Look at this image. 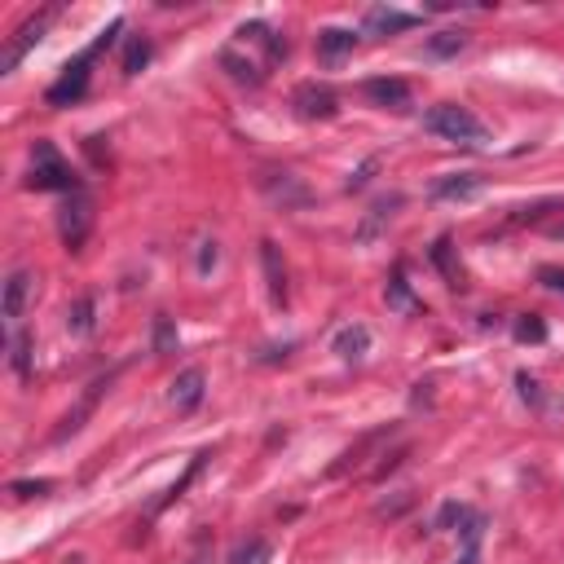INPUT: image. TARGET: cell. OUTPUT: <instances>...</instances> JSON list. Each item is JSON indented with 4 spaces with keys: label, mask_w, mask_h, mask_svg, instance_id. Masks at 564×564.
Instances as JSON below:
<instances>
[{
    "label": "cell",
    "mask_w": 564,
    "mask_h": 564,
    "mask_svg": "<svg viewBox=\"0 0 564 564\" xmlns=\"http://www.w3.org/2000/svg\"><path fill=\"white\" fill-rule=\"evenodd\" d=\"M9 349H13V370H18V379H27V375H31V335L18 331Z\"/></svg>",
    "instance_id": "obj_27"
},
{
    "label": "cell",
    "mask_w": 564,
    "mask_h": 564,
    "mask_svg": "<svg viewBox=\"0 0 564 564\" xmlns=\"http://www.w3.org/2000/svg\"><path fill=\"white\" fill-rule=\"evenodd\" d=\"M423 128L441 142H455V146H481L485 142V124L459 102H441L423 115Z\"/></svg>",
    "instance_id": "obj_1"
},
{
    "label": "cell",
    "mask_w": 564,
    "mask_h": 564,
    "mask_svg": "<svg viewBox=\"0 0 564 564\" xmlns=\"http://www.w3.org/2000/svg\"><path fill=\"white\" fill-rule=\"evenodd\" d=\"M49 490H53V481H13V485H9L13 499H40V494H49Z\"/></svg>",
    "instance_id": "obj_29"
},
{
    "label": "cell",
    "mask_w": 564,
    "mask_h": 564,
    "mask_svg": "<svg viewBox=\"0 0 564 564\" xmlns=\"http://www.w3.org/2000/svg\"><path fill=\"white\" fill-rule=\"evenodd\" d=\"M291 106L300 119H331L340 110V98L331 93V84H317V80H305L296 93H291Z\"/></svg>",
    "instance_id": "obj_6"
},
{
    "label": "cell",
    "mask_w": 564,
    "mask_h": 564,
    "mask_svg": "<svg viewBox=\"0 0 564 564\" xmlns=\"http://www.w3.org/2000/svg\"><path fill=\"white\" fill-rule=\"evenodd\" d=\"M260 265H265V278H269V296H273V305H287V269H282V256H278V243H273V239L260 243Z\"/></svg>",
    "instance_id": "obj_13"
},
{
    "label": "cell",
    "mask_w": 564,
    "mask_h": 564,
    "mask_svg": "<svg viewBox=\"0 0 564 564\" xmlns=\"http://www.w3.org/2000/svg\"><path fill=\"white\" fill-rule=\"evenodd\" d=\"M93 322H98V300H93V296H80L75 305L66 308V331H71V335H89Z\"/></svg>",
    "instance_id": "obj_19"
},
{
    "label": "cell",
    "mask_w": 564,
    "mask_h": 564,
    "mask_svg": "<svg viewBox=\"0 0 564 564\" xmlns=\"http://www.w3.org/2000/svg\"><path fill=\"white\" fill-rule=\"evenodd\" d=\"M269 560H273L269 538H243V542L230 551V564H269Z\"/></svg>",
    "instance_id": "obj_20"
},
{
    "label": "cell",
    "mask_w": 564,
    "mask_h": 564,
    "mask_svg": "<svg viewBox=\"0 0 564 564\" xmlns=\"http://www.w3.org/2000/svg\"><path fill=\"white\" fill-rule=\"evenodd\" d=\"M459 564H481V547H467L459 556Z\"/></svg>",
    "instance_id": "obj_34"
},
{
    "label": "cell",
    "mask_w": 564,
    "mask_h": 564,
    "mask_svg": "<svg viewBox=\"0 0 564 564\" xmlns=\"http://www.w3.org/2000/svg\"><path fill=\"white\" fill-rule=\"evenodd\" d=\"M450 247H455V243L441 234V239L432 243V260H437V269L446 273V282H450V287H459V265H455V256H450Z\"/></svg>",
    "instance_id": "obj_24"
},
{
    "label": "cell",
    "mask_w": 564,
    "mask_h": 564,
    "mask_svg": "<svg viewBox=\"0 0 564 564\" xmlns=\"http://www.w3.org/2000/svg\"><path fill=\"white\" fill-rule=\"evenodd\" d=\"M419 22H423L419 13L388 9V4H375V9H366V18H361V31H366V36H397V31H411V27H419Z\"/></svg>",
    "instance_id": "obj_8"
},
{
    "label": "cell",
    "mask_w": 564,
    "mask_h": 564,
    "mask_svg": "<svg viewBox=\"0 0 564 564\" xmlns=\"http://www.w3.org/2000/svg\"><path fill=\"white\" fill-rule=\"evenodd\" d=\"M361 93H366V102L393 106V110H402V106L411 102V84H406V80H397V75H375V80H366V84H361Z\"/></svg>",
    "instance_id": "obj_10"
},
{
    "label": "cell",
    "mask_w": 564,
    "mask_h": 564,
    "mask_svg": "<svg viewBox=\"0 0 564 564\" xmlns=\"http://www.w3.org/2000/svg\"><path fill=\"white\" fill-rule=\"evenodd\" d=\"M110 379H115V375H98V379H93V384L84 388V397L75 402V411H66V419L57 423V432H53V441H66V437H75V432H80V428L89 423V414L98 411V402H102V397H106V388H110Z\"/></svg>",
    "instance_id": "obj_7"
},
{
    "label": "cell",
    "mask_w": 564,
    "mask_h": 564,
    "mask_svg": "<svg viewBox=\"0 0 564 564\" xmlns=\"http://www.w3.org/2000/svg\"><path fill=\"white\" fill-rule=\"evenodd\" d=\"M154 57V45L146 36H133L128 40V49H124V75H137V71H146V62Z\"/></svg>",
    "instance_id": "obj_21"
},
{
    "label": "cell",
    "mask_w": 564,
    "mask_h": 564,
    "mask_svg": "<svg viewBox=\"0 0 564 564\" xmlns=\"http://www.w3.org/2000/svg\"><path fill=\"white\" fill-rule=\"evenodd\" d=\"M154 353H177V326L168 313H154V335H151Z\"/></svg>",
    "instance_id": "obj_22"
},
{
    "label": "cell",
    "mask_w": 564,
    "mask_h": 564,
    "mask_svg": "<svg viewBox=\"0 0 564 564\" xmlns=\"http://www.w3.org/2000/svg\"><path fill=\"white\" fill-rule=\"evenodd\" d=\"M204 397H207V375L199 366H190V370H181L172 379V406H177V414H195L204 406Z\"/></svg>",
    "instance_id": "obj_9"
},
{
    "label": "cell",
    "mask_w": 564,
    "mask_h": 564,
    "mask_svg": "<svg viewBox=\"0 0 564 564\" xmlns=\"http://www.w3.org/2000/svg\"><path fill=\"white\" fill-rule=\"evenodd\" d=\"M27 186L31 190H80V181H75V172H71V163L57 154L53 142H36V151H31V172H27Z\"/></svg>",
    "instance_id": "obj_2"
},
{
    "label": "cell",
    "mask_w": 564,
    "mask_h": 564,
    "mask_svg": "<svg viewBox=\"0 0 564 564\" xmlns=\"http://www.w3.org/2000/svg\"><path fill=\"white\" fill-rule=\"evenodd\" d=\"M375 168H379V159H366V163H361L358 172H353V177H349V190H361V186H366V181H370V172H375Z\"/></svg>",
    "instance_id": "obj_33"
},
{
    "label": "cell",
    "mask_w": 564,
    "mask_h": 564,
    "mask_svg": "<svg viewBox=\"0 0 564 564\" xmlns=\"http://www.w3.org/2000/svg\"><path fill=\"white\" fill-rule=\"evenodd\" d=\"M384 296H388V308H397V313H419V300L411 296V282H406V269H393Z\"/></svg>",
    "instance_id": "obj_18"
},
{
    "label": "cell",
    "mask_w": 564,
    "mask_h": 564,
    "mask_svg": "<svg viewBox=\"0 0 564 564\" xmlns=\"http://www.w3.org/2000/svg\"><path fill=\"white\" fill-rule=\"evenodd\" d=\"M89 230H93V195L89 190H71L62 207H57V234L66 243V252H80L89 243Z\"/></svg>",
    "instance_id": "obj_3"
},
{
    "label": "cell",
    "mask_w": 564,
    "mask_h": 564,
    "mask_svg": "<svg viewBox=\"0 0 564 564\" xmlns=\"http://www.w3.org/2000/svg\"><path fill=\"white\" fill-rule=\"evenodd\" d=\"M467 45V31H437L432 40H428V53L432 57H450V53H459Z\"/></svg>",
    "instance_id": "obj_26"
},
{
    "label": "cell",
    "mask_w": 564,
    "mask_h": 564,
    "mask_svg": "<svg viewBox=\"0 0 564 564\" xmlns=\"http://www.w3.org/2000/svg\"><path fill=\"white\" fill-rule=\"evenodd\" d=\"M538 282H542L547 291L564 296V269H556V265H542V269H538Z\"/></svg>",
    "instance_id": "obj_30"
},
{
    "label": "cell",
    "mask_w": 564,
    "mask_h": 564,
    "mask_svg": "<svg viewBox=\"0 0 564 564\" xmlns=\"http://www.w3.org/2000/svg\"><path fill=\"white\" fill-rule=\"evenodd\" d=\"M516 340H520V344H542V340H547V322H542L538 313L516 317Z\"/></svg>",
    "instance_id": "obj_23"
},
{
    "label": "cell",
    "mask_w": 564,
    "mask_h": 564,
    "mask_svg": "<svg viewBox=\"0 0 564 564\" xmlns=\"http://www.w3.org/2000/svg\"><path fill=\"white\" fill-rule=\"evenodd\" d=\"M366 349H370V331H366L361 322L344 326V331L335 335V353H340L344 361H361L366 358Z\"/></svg>",
    "instance_id": "obj_17"
},
{
    "label": "cell",
    "mask_w": 564,
    "mask_h": 564,
    "mask_svg": "<svg viewBox=\"0 0 564 564\" xmlns=\"http://www.w3.org/2000/svg\"><path fill=\"white\" fill-rule=\"evenodd\" d=\"M397 207H402V195H388V199L370 204L366 221L358 225V243H370V239L379 234V225H388V221H393V212H397Z\"/></svg>",
    "instance_id": "obj_15"
},
{
    "label": "cell",
    "mask_w": 564,
    "mask_h": 564,
    "mask_svg": "<svg viewBox=\"0 0 564 564\" xmlns=\"http://www.w3.org/2000/svg\"><path fill=\"white\" fill-rule=\"evenodd\" d=\"M358 45V36L353 31H344V27H326V31H317V62L322 66H340L349 53Z\"/></svg>",
    "instance_id": "obj_11"
},
{
    "label": "cell",
    "mask_w": 564,
    "mask_h": 564,
    "mask_svg": "<svg viewBox=\"0 0 564 564\" xmlns=\"http://www.w3.org/2000/svg\"><path fill=\"white\" fill-rule=\"evenodd\" d=\"M265 190H269L273 204H282V212H287V207H305L308 204V190L291 177V172H269V177H265Z\"/></svg>",
    "instance_id": "obj_12"
},
{
    "label": "cell",
    "mask_w": 564,
    "mask_h": 564,
    "mask_svg": "<svg viewBox=\"0 0 564 564\" xmlns=\"http://www.w3.org/2000/svg\"><path fill=\"white\" fill-rule=\"evenodd\" d=\"M476 195H481V177H472V172L441 177V181L432 186V199H437V204H463V199H476Z\"/></svg>",
    "instance_id": "obj_14"
},
{
    "label": "cell",
    "mask_w": 564,
    "mask_h": 564,
    "mask_svg": "<svg viewBox=\"0 0 564 564\" xmlns=\"http://www.w3.org/2000/svg\"><path fill=\"white\" fill-rule=\"evenodd\" d=\"M516 384H520V397H525L529 406H542V393H538V379H529V375H516Z\"/></svg>",
    "instance_id": "obj_32"
},
{
    "label": "cell",
    "mask_w": 564,
    "mask_h": 564,
    "mask_svg": "<svg viewBox=\"0 0 564 564\" xmlns=\"http://www.w3.org/2000/svg\"><path fill=\"white\" fill-rule=\"evenodd\" d=\"M27 291H31V273H27V269H13V273H9V282H4V305H0L9 322H13V317H22Z\"/></svg>",
    "instance_id": "obj_16"
},
{
    "label": "cell",
    "mask_w": 564,
    "mask_h": 564,
    "mask_svg": "<svg viewBox=\"0 0 564 564\" xmlns=\"http://www.w3.org/2000/svg\"><path fill=\"white\" fill-rule=\"evenodd\" d=\"M212 459V455H195V463H190V467H186V476H181V481H177V485H172V490H168V494H163V499H159V503H154V512H159V508H168V503H172V499H181V494H186V490H190V481H195V476H199V472H204V463Z\"/></svg>",
    "instance_id": "obj_25"
},
{
    "label": "cell",
    "mask_w": 564,
    "mask_h": 564,
    "mask_svg": "<svg viewBox=\"0 0 564 564\" xmlns=\"http://www.w3.org/2000/svg\"><path fill=\"white\" fill-rule=\"evenodd\" d=\"M93 57L98 53L93 49H84L75 62H66L62 66V75H57V84H53L49 93H45V102L49 106H71V102H80L84 93H89V66H93Z\"/></svg>",
    "instance_id": "obj_4"
},
{
    "label": "cell",
    "mask_w": 564,
    "mask_h": 564,
    "mask_svg": "<svg viewBox=\"0 0 564 564\" xmlns=\"http://www.w3.org/2000/svg\"><path fill=\"white\" fill-rule=\"evenodd\" d=\"M57 13V9H40V13H31L18 31H13V40H9V49H4V57H0V75H9L22 57H27V49L31 45H40L45 40V31H49V18Z\"/></svg>",
    "instance_id": "obj_5"
},
{
    "label": "cell",
    "mask_w": 564,
    "mask_h": 564,
    "mask_svg": "<svg viewBox=\"0 0 564 564\" xmlns=\"http://www.w3.org/2000/svg\"><path fill=\"white\" fill-rule=\"evenodd\" d=\"M467 516H472V508H463V503H446L441 512H437V529H455V525H467Z\"/></svg>",
    "instance_id": "obj_28"
},
{
    "label": "cell",
    "mask_w": 564,
    "mask_h": 564,
    "mask_svg": "<svg viewBox=\"0 0 564 564\" xmlns=\"http://www.w3.org/2000/svg\"><path fill=\"white\" fill-rule=\"evenodd\" d=\"M216 256H221V252H216V239H204V243H199V273H212V269H216Z\"/></svg>",
    "instance_id": "obj_31"
}]
</instances>
